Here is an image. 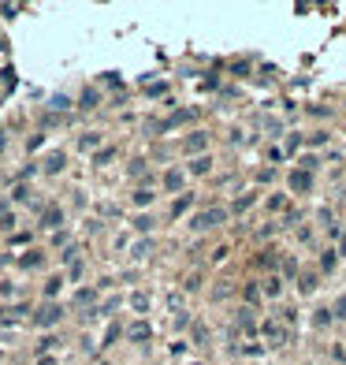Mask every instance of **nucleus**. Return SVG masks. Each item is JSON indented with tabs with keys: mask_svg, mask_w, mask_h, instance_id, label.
Returning <instances> with one entry per match:
<instances>
[{
	"mask_svg": "<svg viewBox=\"0 0 346 365\" xmlns=\"http://www.w3.org/2000/svg\"><path fill=\"white\" fill-rule=\"evenodd\" d=\"M220 220H224V213H220V209H212V213H201V216H194V231H205V228H216Z\"/></svg>",
	"mask_w": 346,
	"mask_h": 365,
	"instance_id": "nucleus-1",
	"label": "nucleus"
},
{
	"mask_svg": "<svg viewBox=\"0 0 346 365\" xmlns=\"http://www.w3.org/2000/svg\"><path fill=\"white\" fill-rule=\"evenodd\" d=\"M34 321H38L41 328H45V324H56V321H60V306H52V302H49V306H45V309L34 317Z\"/></svg>",
	"mask_w": 346,
	"mask_h": 365,
	"instance_id": "nucleus-2",
	"label": "nucleus"
},
{
	"mask_svg": "<svg viewBox=\"0 0 346 365\" xmlns=\"http://www.w3.org/2000/svg\"><path fill=\"white\" fill-rule=\"evenodd\" d=\"M64 168V153H49L45 157V171H60Z\"/></svg>",
	"mask_w": 346,
	"mask_h": 365,
	"instance_id": "nucleus-3",
	"label": "nucleus"
},
{
	"mask_svg": "<svg viewBox=\"0 0 346 365\" xmlns=\"http://www.w3.org/2000/svg\"><path fill=\"white\" fill-rule=\"evenodd\" d=\"M290 186H294V190H309V171H294V176H290Z\"/></svg>",
	"mask_w": 346,
	"mask_h": 365,
	"instance_id": "nucleus-4",
	"label": "nucleus"
},
{
	"mask_svg": "<svg viewBox=\"0 0 346 365\" xmlns=\"http://www.w3.org/2000/svg\"><path fill=\"white\" fill-rule=\"evenodd\" d=\"M205 134H190V138H186V149H190V153H197V149H205Z\"/></svg>",
	"mask_w": 346,
	"mask_h": 365,
	"instance_id": "nucleus-5",
	"label": "nucleus"
},
{
	"mask_svg": "<svg viewBox=\"0 0 346 365\" xmlns=\"http://www.w3.org/2000/svg\"><path fill=\"white\" fill-rule=\"evenodd\" d=\"M164 186H168V190H179V186H183V171H168V176H164Z\"/></svg>",
	"mask_w": 346,
	"mask_h": 365,
	"instance_id": "nucleus-6",
	"label": "nucleus"
},
{
	"mask_svg": "<svg viewBox=\"0 0 346 365\" xmlns=\"http://www.w3.org/2000/svg\"><path fill=\"white\" fill-rule=\"evenodd\" d=\"M56 224H64V213H60V209H49V213H45V228H56Z\"/></svg>",
	"mask_w": 346,
	"mask_h": 365,
	"instance_id": "nucleus-7",
	"label": "nucleus"
},
{
	"mask_svg": "<svg viewBox=\"0 0 346 365\" xmlns=\"http://www.w3.org/2000/svg\"><path fill=\"white\" fill-rule=\"evenodd\" d=\"M209 164H212L209 157H197V161L190 164V171H194V176H205V171H209Z\"/></svg>",
	"mask_w": 346,
	"mask_h": 365,
	"instance_id": "nucleus-8",
	"label": "nucleus"
},
{
	"mask_svg": "<svg viewBox=\"0 0 346 365\" xmlns=\"http://www.w3.org/2000/svg\"><path fill=\"white\" fill-rule=\"evenodd\" d=\"M131 339H149V324H145V321H138V324L131 328Z\"/></svg>",
	"mask_w": 346,
	"mask_h": 365,
	"instance_id": "nucleus-9",
	"label": "nucleus"
},
{
	"mask_svg": "<svg viewBox=\"0 0 346 365\" xmlns=\"http://www.w3.org/2000/svg\"><path fill=\"white\" fill-rule=\"evenodd\" d=\"M97 142H101V134H86V138H82V149H93Z\"/></svg>",
	"mask_w": 346,
	"mask_h": 365,
	"instance_id": "nucleus-10",
	"label": "nucleus"
},
{
	"mask_svg": "<svg viewBox=\"0 0 346 365\" xmlns=\"http://www.w3.org/2000/svg\"><path fill=\"white\" fill-rule=\"evenodd\" d=\"M313 287H317V280H313V276H302V294H309Z\"/></svg>",
	"mask_w": 346,
	"mask_h": 365,
	"instance_id": "nucleus-11",
	"label": "nucleus"
},
{
	"mask_svg": "<svg viewBox=\"0 0 346 365\" xmlns=\"http://www.w3.org/2000/svg\"><path fill=\"white\" fill-rule=\"evenodd\" d=\"M134 201H138V205H145V201H153V194H149V190H138Z\"/></svg>",
	"mask_w": 346,
	"mask_h": 365,
	"instance_id": "nucleus-12",
	"label": "nucleus"
},
{
	"mask_svg": "<svg viewBox=\"0 0 346 365\" xmlns=\"http://www.w3.org/2000/svg\"><path fill=\"white\" fill-rule=\"evenodd\" d=\"M342 253H346V235H342Z\"/></svg>",
	"mask_w": 346,
	"mask_h": 365,
	"instance_id": "nucleus-13",
	"label": "nucleus"
}]
</instances>
